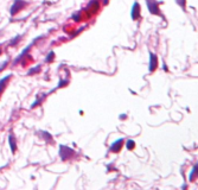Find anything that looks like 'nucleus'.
Segmentation results:
<instances>
[{
  "instance_id": "9",
  "label": "nucleus",
  "mask_w": 198,
  "mask_h": 190,
  "mask_svg": "<svg viewBox=\"0 0 198 190\" xmlns=\"http://www.w3.org/2000/svg\"><path fill=\"white\" fill-rule=\"evenodd\" d=\"M134 146H135V144H134L133 140H128V141H127V149H128V150H133Z\"/></svg>"
},
{
  "instance_id": "3",
  "label": "nucleus",
  "mask_w": 198,
  "mask_h": 190,
  "mask_svg": "<svg viewBox=\"0 0 198 190\" xmlns=\"http://www.w3.org/2000/svg\"><path fill=\"white\" fill-rule=\"evenodd\" d=\"M157 63H158V61H157V56H155L153 52H150V71H151V73L155 70V68H157Z\"/></svg>"
},
{
  "instance_id": "5",
  "label": "nucleus",
  "mask_w": 198,
  "mask_h": 190,
  "mask_svg": "<svg viewBox=\"0 0 198 190\" xmlns=\"http://www.w3.org/2000/svg\"><path fill=\"white\" fill-rule=\"evenodd\" d=\"M139 14H140V6L138 2H134L133 8H132V18L136 19V18H139Z\"/></svg>"
},
{
  "instance_id": "16",
  "label": "nucleus",
  "mask_w": 198,
  "mask_h": 190,
  "mask_svg": "<svg viewBox=\"0 0 198 190\" xmlns=\"http://www.w3.org/2000/svg\"><path fill=\"white\" fill-rule=\"evenodd\" d=\"M0 52H1V51H0Z\"/></svg>"
},
{
  "instance_id": "4",
  "label": "nucleus",
  "mask_w": 198,
  "mask_h": 190,
  "mask_svg": "<svg viewBox=\"0 0 198 190\" xmlns=\"http://www.w3.org/2000/svg\"><path fill=\"white\" fill-rule=\"evenodd\" d=\"M24 5H25V2H23L21 0H15L14 4H13V6H12V8H11V13H12V14H15L20 8H23Z\"/></svg>"
},
{
  "instance_id": "6",
  "label": "nucleus",
  "mask_w": 198,
  "mask_h": 190,
  "mask_svg": "<svg viewBox=\"0 0 198 190\" xmlns=\"http://www.w3.org/2000/svg\"><path fill=\"white\" fill-rule=\"evenodd\" d=\"M122 141H123V139H119V140H116V141L110 146V151H111V152H117V151L120 150L121 145H122Z\"/></svg>"
},
{
  "instance_id": "15",
  "label": "nucleus",
  "mask_w": 198,
  "mask_h": 190,
  "mask_svg": "<svg viewBox=\"0 0 198 190\" xmlns=\"http://www.w3.org/2000/svg\"><path fill=\"white\" fill-rule=\"evenodd\" d=\"M67 83H68V81H62V82H59L58 87H63V85H67Z\"/></svg>"
},
{
  "instance_id": "12",
  "label": "nucleus",
  "mask_w": 198,
  "mask_h": 190,
  "mask_svg": "<svg viewBox=\"0 0 198 190\" xmlns=\"http://www.w3.org/2000/svg\"><path fill=\"white\" fill-rule=\"evenodd\" d=\"M42 134H43V136L48 139V141H50V140H51V137H50V136H48V134H46V132H42Z\"/></svg>"
},
{
  "instance_id": "2",
  "label": "nucleus",
  "mask_w": 198,
  "mask_h": 190,
  "mask_svg": "<svg viewBox=\"0 0 198 190\" xmlns=\"http://www.w3.org/2000/svg\"><path fill=\"white\" fill-rule=\"evenodd\" d=\"M59 152H61V158H62L63 161L68 159V157H69V156L74 155V150L69 149L68 146H63V145L59 147Z\"/></svg>"
},
{
  "instance_id": "13",
  "label": "nucleus",
  "mask_w": 198,
  "mask_h": 190,
  "mask_svg": "<svg viewBox=\"0 0 198 190\" xmlns=\"http://www.w3.org/2000/svg\"><path fill=\"white\" fill-rule=\"evenodd\" d=\"M177 2H178L182 7H184V6H185V0H177Z\"/></svg>"
},
{
  "instance_id": "7",
  "label": "nucleus",
  "mask_w": 198,
  "mask_h": 190,
  "mask_svg": "<svg viewBox=\"0 0 198 190\" xmlns=\"http://www.w3.org/2000/svg\"><path fill=\"white\" fill-rule=\"evenodd\" d=\"M8 140H10L11 151H12V152H15V150H17V146H15V139H14L13 134H10V137H8Z\"/></svg>"
},
{
  "instance_id": "14",
  "label": "nucleus",
  "mask_w": 198,
  "mask_h": 190,
  "mask_svg": "<svg viewBox=\"0 0 198 190\" xmlns=\"http://www.w3.org/2000/svg\"><path fill=\"white\" fill-rule=\"evenodd\" d=\"M38 70H39V67H37L36 69H31V70L29 71V74H33V73H37Z\"/></svg>"
},
{
  "instance_id": "11",
  "label": "nucleus",
  "mask_w": 198,
  "mask_h": 190,
  "mask_svg": "<svg viewBox=\"0 0 198 190\" xmlns=\"http://www.w3.org/2000/svg\"><path fill=\"white\" fill-rule=\"evenodd\" d=\"M52 58H54V52H50V54L48 55V58H46V62H50V61H52Z\"/></svg>"
},
{
  "instance_id": "1",
  "label": "nucleus",
  "mask_w": 198,
  "mask_h": 190,
  "mask_svg": "<svg viewBox=\"0 0 198 190\" xmlns=\"http://www.w3.org/2000/svg\"><path fill=\"white\" fill-rule=\"evenodd\" d=\"M146 2H147V7H148V10H150L151 13L161 15V13L159 11V7H158V4L155 2V0H146Z\"/></svg>"
},
{
  "instance_id": "8",
  "label": "nucleus",
  "mask_w": 198,
  "mask_h": 190,
  "mask_svg": "<svg viewBox=\"0 0 198 190\" xmlns=\"http://www.w3.org/2000/svg\"><path fill=\"white\" fill-rule=\"evenodd\" d=\"M10 77H11V75H7L5 79L0 80V93L2 92V88H5V85H6V82L10 80Z\"/></svg>"
},
{
  "instance_id": "10",
  "label": "nucleus",
  "mask_w": 198,
  "mask_h": 190,
  "mask_svg": "<svg viewBox=\"0 0 198 190\" xmlns=\"http://www.w3.org/2000/svg\"><path fill=\"white\" fill-rule=\"evenodd\" d=\"M196 169H197V165H195V166H194L192 172H191V175H190V181H191V182L194 181V176H195V174H196Z\"/></svg>"
}]
</instances>
